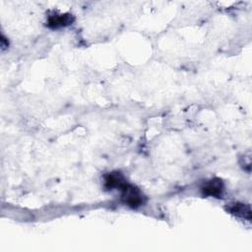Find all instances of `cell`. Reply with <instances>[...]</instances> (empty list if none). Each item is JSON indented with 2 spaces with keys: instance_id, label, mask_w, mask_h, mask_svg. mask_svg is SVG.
Masks as SVG:
<instances>
[{
  "instance_id": "8992f818",
  "label": "cell",
  "mask_w": 252,
  "mask_h": 252,
  "mask_svg": "<svg viewBox=\"0 0 252 252\" xmlns=\"http://www.w3.org/2000/svg\"><path fill=\"white\" fill-rule=\"evenodd\" d=\"M8 45H9V41L6 40V38L2 34V37H1V46H2V48H6V47H8Z\"/></svg>"
},
{
  "instance_id": "3957f363",
  "label": "cell",
  "mask_w": 252,
  "mask_h": 252,
  "mask_svg": "<svg viewBox=\"0 0 252 252\" xmlns=\"http://www.w3.org/2000/svg\"><path fill=\"white\" fill-rule=\"evenodd\" d=\"M74 16L69 13L65 14H53L47 18L46 25L52 30L67 27L74 22Z\"/></svg>"
},
{
  "instance_id": "277c9868",
  "label": "cell",
  "mask_w": 252,
  "mask_h": 252,
  "mask_svg": "<svg viewBox=\"0 0 252 252\" xmlns=\"http://www.w3.org/2000/svg\"><path fill=\"white\" fill-rule=\"evenodd\" d=\"M226 210L228 213H230L231 215L247 220H251V216H252V212H251V208L248 204H244V203H230L227 204Z\"/></svg>"
},
{
  "instance_id": "7a4b0ae2",
  "label": "cell",
  "mask_w": 252,
  "mask_h": 252,
  "mask_svg": "<svg viewBox=\"0 0 252 252\" xmlns=\"http://www.w3.org/2000/svg\"><path fill=\"white\" fill-rule=\"evenodd\" d=\"M201 190L204 195L211 196V197H217L219 198L221 196V194L224 191V184L223 181L220 178H212L208 181H206L202 187Z\"/></svg>"
},
{
  "instance_id": "6da1fadb",
  "label": "cell",
  "mask_w": 252,
  "mask_h": 252,
  "mask_svg": "<svg viewBox=\"0 0 252 252\" xmlns=\"http://www.w3.org/2000/svg\"><path fill=\"white\" fill-rule=\"evenodd\" d=\"M119 190L121 191V199L127 206L138 208L145 203V196L136 186L126 182Z\"/></svg>"
},
{
  "instance_id": "5b68a950",
  "label": "cell",
  "mask_w": 252,
  "mask_h": 252,
  "mask_svg": "<svg viewBox=\"0 0 252 252\" xmlns=\"http://www.w3.org/2000/svg\"><path fill=\"white\" fill-rule=\"evenodd\" d=\"M126 182L124 176L119 171L109 172L104 176V187L107 190H112L114 188L120 189Z\"/></svg>"
}]
</instances>
